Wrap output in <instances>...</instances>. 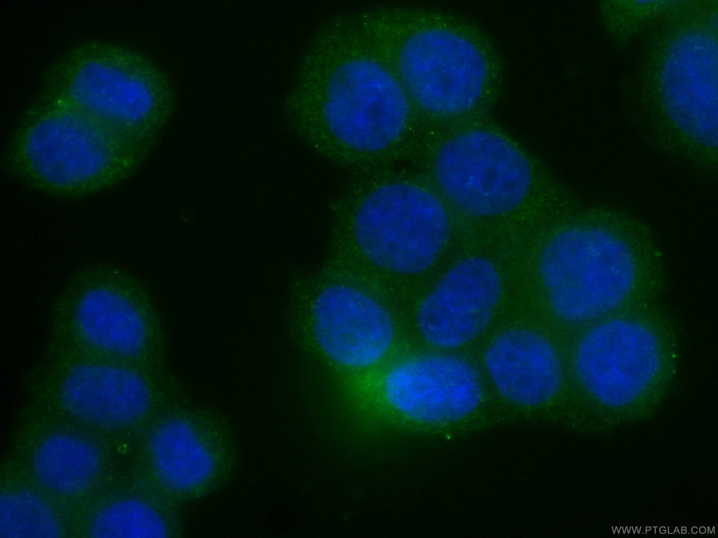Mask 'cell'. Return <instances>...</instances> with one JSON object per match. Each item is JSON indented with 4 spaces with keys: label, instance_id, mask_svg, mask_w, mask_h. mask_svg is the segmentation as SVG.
Segmentation results:
<instances>
[{
    "label": "cell",
    "instance_id": "cell-1",
    "mask_svg": "<svg viewBox=\"0 0 718 538\" xmlns=\"http://www.w3.org/2000/svg\"><path fill=\"white\" fill-rule=\"evenodd\" d=\"M287 106L296 127L314 142L358 158L404 145L418 111L351 11L331 17L314 34Z\"/></svg>",
    "mask_w": 718,
    "mask_h": 538
},
{
    "label": "cell",
    "instance_id": "cell-2",
    "mask_svg": "<svg viewBox=\"0 0 718 538\" xmlns=\"http://www.w3.org/2000/svg\"><path fill=\"white\" fill-rule=\"evenodd\" d=\"M154 146L41 91L9 134L1 166L34 191L81 198L131 179Z\"/></svg>",
    "mask_w": 718,
    "mask_h": 538
},
{
    "label": "cell",
    "instance_id": "cell-3",
    "mask_svg": "<svg viewBox=\"0 0 718 538\" xmlns=\"http://www.w3.org/2000/svg\"><path fill=\"white\" fill-rule=\"evenodd\" d=\"M45 352L151 368L162 348L158 318L131 272L96 263L77 270L50 308Z\"/></svg>",
    "mask_w": 718,
    "mask_h": 538
},
{
    "label": "cell",
    "instance_id": "cell-4",
    "mask_svg": "<svg viewBox=\"0 0 718 538\" xmlns=\"http://www.w3.org/2000/svg\"><path fill=\"white\" fill-rule=\"evenodd\" d=\"M650 237L628 214L587 202L581 221L555 235L541 256V277L554 312L580 322L619 306L635 280V249Z\"/></svg>",
    "mask_w": 718,
    "mask_h": 538
},
{
    "label": "cell",
    "instance_id": "cell-5",
    "mask_svg": "<svg viewBox=\"0 0 718 538\" xmlns=\"http://www.w3.org/2000/svg\"><path fill=\"white\" fill-rule=\"evenodd\" d=\"M362 29L392 67L417 110L435 115L472 108L485 88L484 56L463 36L424 24L403 5L355 10Z\"/></svg>",
    "mask_w": 718,
    "mask_h": 538
},
{
    "label": "cell",
    "instance_id": "cell-6",
    "mask_svg": "<svg viewBox=\"0 0 718 538\" xmlns=\"http://www.w3.org/2000/svg\"><path fill=\"white\" fill-rule=\"evenodd\" d=\"M41 91L155 144L172 107L158 67L141 53L107 41L83 42L59 56L46 70Z\"/></svg>",
    "mask_w": 718,
    "mask_h": 538
},
{
    "label": "cell",
    "instance_id": "cell-7",
    "mask_svg": "<svg viewBox=\"0 0 718 538\" xmlns=\"http://www.w3.org/2000/svg\"><path fill=\"white\" fill-rule=\"evenodd\" d=\"M353 241L373 264L405 275L421 273L435 261L449 234L445 210L430 191L407 181L371 191L352 223Z\"/></svg>",
    "mask_w": 718,
    "mask_h": 538
},
{
    "label": "cell",
    "instance_id": "cell-8",
    "mask_svg": "<svg viewBox=\"0 0 718 538\" xmlns=\"http://www.w3.org/2000/svg\"><path fill=\"white\" fill-rule=\"evenodd\" d=\"M435 172L449 200L477 216L511 212L523 201L531 183L524 156L502 137L483 130L464 132L443 144Z\"/></svg>",
    "mask_w": 718,
    "mask_h": 538
},
{
    "label": "cell",
    "instance_id": "cell-9",
    "mask_svg": "<svg viewBox=\"0 0 718 538\" xmlns=\"http://www.w3.org/2000/svg\"><path fill=\"white\" fill-rule=\"evenodd\" d=\"M36 364L55 378L60 406L77 420L120 429L140 420L151 409V368L46 352Z\"/></svg>",
    "mask_w": 718,
    "mask_h": 538
},
{
    "label": "cell",
    "instance_id": "cell-10",
    "mask_svg": "<svg viewBox=\"0 0 718 538\" xmlns=\"http://www.w3.org/2000/svg\"><path fill=\"white\" fill-rule=\"evenodd\" d=\"M383 392L399 414L431 425L464 419L482 397L475 368L464 359L446 354L418 356L395 366L384 377Z\"/></svg>",
    "mask_w": 718,
    "mask_h": 538
},
{
    "label": "cell",
    "instance_id": "cell-11",
    "mask_svg": "<svg viewBox=\"0 0 718 538\" xmlns=\"http://www.w3.org/2000/svg\"><path fill=\"white\" fill-rule=\"evenodd\" d=\"M660 347L653 332L632 320L615 319L590 329L574 357L580 380L597 397L623 404L637 396L656 373Z\"/></svg>",
    "mask_w": 718,
    "mask_h": 538
},
{
    "label": "cell",
    "instance_id": "cell-12",
    "mask_svg": "<svg viewBox=\"0 0 718 538\" xmlns=\"http://www.w3.org/2000/svg\"><path fill=\"white\" fill-rule=\"evenodd\" d=\"M500 293V277L490 261L465 259L452 267L422 301L416 316L419 332L437 347H461L486 328Z\"/></svg>",
    "mask_w": 718,
    "mask_h": 538
},
{
    "label": "cell",
    "instance_id": "cell-13",
    "mask_svg": "<svg viewBox=\"0 0 718 538\" xmlns=\"http://www.w3.org/2000/svg\"><path fill=\"white\" fill-rule=\"evenodd\" d=\"M663 99L674 123L699 144L717 143V45L703 32L671 44L661 76Z\"/></svg>",
    "mask_w": 718,
    "mask_h": 538
},
{
    "label": "cell",
    "instance_id": "cell-14",
    "mask_svg": "<svg viewBox=\"0 0 718 538\" xmlns=\"http://www.w3.org/2000/svg\"><path fill=\"white\" fill-rule=\"evenodd\" d=\"M313 329L322 351L334 362L364 368L378 363L393 338L391 318L374 298L355 288L334 285L315 299Z\"/></svg>",
    "mask_w": 718,
    "mask_h": 538
},
{
    "label": "cell",
    "instance_id": "cell-15",
    "mask_svg": "<svg viewBox=\"0 0 718 538\" xmlns=\"http://www.w3.org/2000/svg\"><path fill=\"white\" fill-rule=\"evenodd\" d=\"M485 361L499 392L519 406L544 404L560 385L557 352L544 337L531 331L512 329L501 333L487 349Z\"/></svg>",
    "mask_w": 718,
    "mask_h": 538
},
{
    "label": "cell",
    "instance_id": "cell-16",
    "mask_svg": "<svg viewBox=\"0 0 718 538\" xmlns=\"http://www.w3.org/2000/svg\"><path fill=\"white\" fill-rule=\"evenodd\" d=\"M149 453L158 478L175 492L189 493L203 487L216 470L212 449L196 426L184 418L159 424L149 438Z\"/></svg>",
    "mask_w": 718,
    "mask_h": 538
},
{
    "label": "cell",
    "instance_id": "cell-17",
    "mask_svg": "<svg viewBox=\"0 0 718 538\" xmlns=\"http://www.w3.org/2000/svg\"><path fill=\"white\" fill-rule=\"evenodd\" d=\"M32 467L44 487L57 494L75 495L95 482L100 469V458L88 440L70 434H55L37 446Z\"/></svg>",
    "mask_w": 718,
    "mask_h": 538
},
{
    "label": "cell",
    "instance_id": "cell-18",
    "mask_svg": "<svg viewBox=\"0 0 718 538\" xmlns=\"http://www.w3.org/2000/svg\"><path fill=\"white\" fill-rule=\"evenodd\" d=\"M169 533L168 524L153 506L135 499L111 502L92 520L90 535L95 538H155Z\"/></svg>",
    "mask_w": 718,
    "mask_h": 538
},
{
    "label": "cell",
    "instance_id": "cell-19",
    "mask_svg": "<svg viewBox=\"0 0 718 538\" xmlns=\"http://www.w3.org/2000/svg\"><path fill=\"white\" fill-rule=\"evenodd\" d=\"M61 535V527L49 505L36 494L18 490L1 494V538H49Z\"/></svg>",
    "mask_w": 718,
    "mask_h": 538
}]
</instances>
